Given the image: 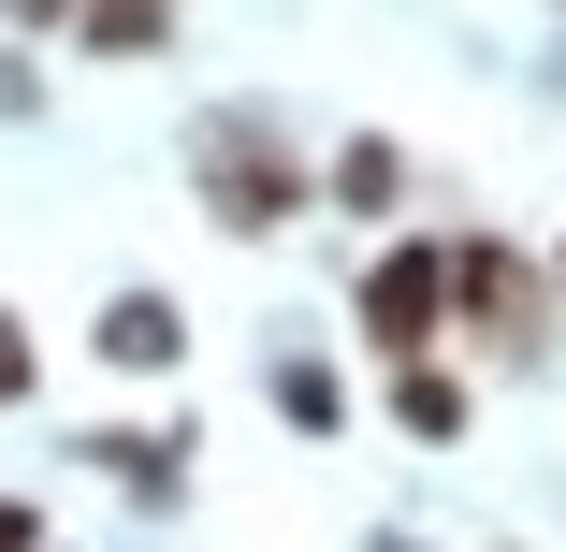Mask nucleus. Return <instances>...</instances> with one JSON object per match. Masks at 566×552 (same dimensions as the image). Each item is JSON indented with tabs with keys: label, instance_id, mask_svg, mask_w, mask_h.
Wrapping results in <instances>:
<instances>
[{
	"label": "nucleus",
	"instance_id": "f257e3e1",
	"mask_svg": "<svg viewBox=\"0 0 566 552\" xmlns=\"http://www.w3.org/2000/svg\"><path fill=\"white\" fill-rule=\"evenodd\" d=\"M175 160H189V204L233 248H276L291 218H319V146L291 132V102H203L175 132Z\"/></svg>",
	"mask_w": 566,
	"mask_h": 552
},
{
	"label": "nucleus",
	"instance_id": "f03ea898",
	"mask_svg": "<svg viewBox=\"0 0 566 552\" xmlns=\"http://www.w3.org/2000/svg\"><path fill=\"white\" fill-rule=\"evenodd\" d=\"M450 364L465 378H552L566 364V305L537 277V233H509V218H450Z\"/></svg>",
	"mask_w": 566,
	"mask_h": 552
},
{
	"label": "nucleus",
	"instance_id": "7ed1b4c3",
	"mask_svg": "<svg viewBox=\"0 0 566 552\" xmlns=\"http://www.w3.org/2000/svg\"><path fill=\"white\" fill-rule=\"evenodd\" d=\"M349 350L364 364H421L450 350V218H407L349 262Z\"/></svg>",
	"mask_w": 566,
	"mask_h": 552
},
{
	"label": "nucleus",
	"instance_id": "20e7f679",
	"mask_svg": "<svg viewBox=\"0 0 566 552\" xmlns=\"http://www.w3.org/2000/svg\"><path fill=\"white\" fill-rule=\"evenodd\" d=\"M189 451H203V421H189V407H175V421H87V436H73V466H87V480H117L146 523L189 509V480H203Z\"/></svg>",
	"mask_w": 566,
	"mask_h": 552
},
{
	"label": "nucleus",
	"instance_id": "39448f33",
	"mask_svg": "<svg viewBox=\"0 0 566 552\" xmlns=\"http://www.w3.org/2000/svg\"><path fill=\"white\" fill-rule=\"evenodd\" d=\"M319 204L349 218V233H407L421 218V146L407 132H334L319 146Z\"/></svg>",
	"mask_w": 566,
	"mask_h": 552
},
{
	"label": "nucleus",
	"instance_id": "423d86ee",
	"mask_svg": "<svg viewBox=\"0 0 566 552\" xmlns=\"http://www.w3.org/2000/svg\"><path fill=\"white\" fill-rule=\"evenodd\" d=\"M87 364H102V378H175V364H189V305H175L160 277H117V291L87 305Z\"/></svg>",
	"mask_w": 566,
	"mask_h": 552
},
{
	"label": "nucleus",
	"instance_id": "0eeeda50",
	"mask_svg": "<svg viewBox=\"0 0 566 552\" xmlns=\"http://www.w3.org/2000/svg\"><path fill=\"white\" fill-rule=\"evenodd\" d=\"M378 421L407 436V451H465V436H480V378L450 364V350H421V364H378Z\"/></svg>",
	"mask_w": 566,
	"mask_h": 552
},
{
	"label": "nucleus",
	"instance_id": "6e6552de",
	"mask_svg": "<svg viewBox=\"0 0 566 552\" xmlns=\"http://www.w3.org/2000/svg\"><path fill=\"white\" fill-rule=\"evenodd\" d=\"M262 407H276V421L305 436V451H334V436L364 421V393H349V364H334V350H305V335H291V350H262Z\"/></svg>",
	"mask_w": 566,
	"mask_h": 552
},
{
	"label": "nucleus",
	"instance_id": "1a4fd4ad",
	"mask_svg": "<svg viewBox=\"0 0 566 552\" xmlns=\"http://www.w3.org/2000/svg\"><path fill=\"white\" fill-rule=\"evenodd\" d=\"M59 44L102 59V73H146V59L189 44V0H73V30H59Z\"/></svg>",
	"mask_w": 566,
	"mask_h": 552
},
{
	"label": "nucleus",
	"instance_id": "9d476101",
	"mask_svg": "<svg viewBox=\"0 0 566 552\" xmlns=\"http://www.w3.org/2000/svg\"><path fill=\"white\" fill-rule=\"evenodd\" d=\"M44 393V335H30V305H0V421H15Z\"/></svg>",
	"mask_w": 566,
	"mask_h": 552
},
{
	"label": "nucleus",
	"instance_id": "9b49d317",
	"mask_svg": "<svg viewBox=\"0 0 566 552\" xmlns=\"http://www.w3.org/2000/svg\"><path fill=\"white\" fill-rule=\"evenodd\" d=\"M30 117H44V59H30V44H0V132H30Z\"/></svg>",
	"mask_w": 566,
	"mask_h": 552
},
{
	"label": "nucleus",
	"instance_id": "f8f14e48",
	"mask_svg": "<svg viewBox=\"0 0 566 552\" xmlns=\"http://www.w3.org/2000/svg\"><path fill=\"white\" fill-rule=\"evenodd\" d=\"M73 30V0H0V44H59Z\"/></svg>",
	"mask_w": 566,
	"mask_h": 552
},
{
	"label": "nucleus",
	"instance_id": "ddd939ff",
	"mask_svg": "<svg viewBox=\"0 0 566 552\" xmlns=\"http://www.w3.org/2000/svg\"><path fill=\"white\" fill-rule=\"evenodd\" d=\"M59 523H44V494H0V552H44Z\"/></svg>",
	"mask_w": 566,
	"mask_h": 552
},
{
	"label": "nucleus",
	"instance_id": "4468645a",
	"mask_svg": "<svg viewBox=\"0 0 566 552\" xmlns=\"http://www.w3.org/2000/svg\"><path fill=\"white\" fill-rule=\"evenodd\" d=\"M364 552H421V523H364Z\"/></svg>",
	"mask_w": 566,
	"mask_h": 552
},
{
	"label": "nucleus",
	"instance_id": "2eb2a0df",
	"mask_svg": "<svg viewBox=\"0 0 566 552\" xmlns=\"http://www.w3.org/2000/svg\"><path fill=\"white\" fill-rule=\"evenodd\" d=\"M537 277H552V305H566V233H552V248H537Z\"/></svg>",
	"mask_w": 566,
	"mask_h": 552
},
{
	"label": "nucleus",
	"instance_id": "dca6fc26",
	"mask_svg": "<svg viewBox=\"0 0 566 552\" xmlns=\"http://www.w3.org/2000/svg\"><path fill=\"white\" fill-rule=\"evenodd\" d=\"M537 87H552V117H566V44H552V73H537Z\"/></svg>",
	"mask_w": 566,
	"mask_h": 552
},
{
	"label": "nucleus",
	"instance_id": "f3484780",
	"mask_svg": "<svg viewBox=\"0 0 566 552\" xmlns=\"http://www.w3.org/2000/svg\"><path fill=\"white\" fill-rule=\"evenodd\" d=\"M480 552H523V538H480Z\"/></svg>",
	"mask_w": 566,
	"mask_h": 552
},
{
	"label": "nucleus",
	"instance_id": "a211bd4d",
	"mask_svg": "<svg viewBox=\"0 0 566 552\" xmlns=\"http://www.w3.org/2000/svg\"><path fill=\"white\" fill-rule=\"evenodd\" d=\"M537 15H566V0H537Z\"/></svg>",
	"mask_w": 566,
	"mask_h": 552
},
{
	"label": "nucleus",
	"instance_id": "6ab92c4d",
	"mask_svg": "<svg viewBox=\"0 0 566 552\" xmlns=\"http://www.w3.org/2000/svg\"><path fill=\"white\" fill-rule=\"evenodd\" d=\"M44 552H59V538H44Z\"/></svg>",
	"mask_w": 566,
	"mask_h": 552
}]
</instances>
